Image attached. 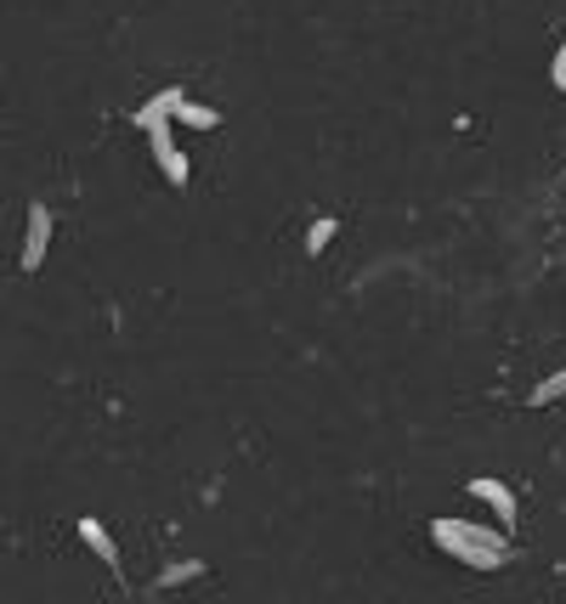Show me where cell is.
Segmentation results:
<instances>
[{
  "mask_svg": "<svg viewBox=\"0 0 566 604\" xmlns=\"http://www.w3.org/2000/svg\"><path fill=\"white\" fill-rule=\"evenodd\" d=\"M148 147H154V159L170 153V147H176V141H170V125H165V130H148Z\"/></svg>",
  "mask_w": 566,
  "mask_h": 604,
  "instance_id": "11",
  "label": "cell"
},
{
  "mask_svg": "<svg viewBox=\"0 0 566 604\" xmlns=\"http://www.w3.org/2000/svg\"><path fill=\"white\" fill-rule=\"evenodd\" d=\"M549 85H555V91H566V45H560L555 63H549Z\"/></svg>",
  "mask_w": 566,
  "mask_h": 604,
  "instance_id": "10",
  "label": "cell"
},
{
  "mask_svg": "<svg viewBox=\"0 0 566 604\" xmlns=\"http://www.w3.org/2000/svg\"><path fill=\"white\" fill-rule=\"evenodd\" d=\"M176 125H187V130H216V125H221V114H216V108H205V103H181V108H176Z\"/></svg>",
  "mask_w": 566,
  "mask_h": 604,
  "instance_id": "7",
  "label": "cell"
},
{
  "mask_svg": "<svg viewBox=\"0 0 566 604\" xmlns=\"http://www.w3.org/2000/svg\"><path fill=\"white\" fill-rule=\"evenodd\" d=\"M193 576H205V560H170V565L154 576V593H165V587H181V582H193Z\"/></svg>",
  "mask_w": 566,
  "mask_h": 604,
  "instance_id": "5",
  "label": "cell"
},
{
  "mask_svg": "<svg viewBox=\"0 0 566 604\" xmlns=\"http://www.w3.org/2000/svg\"><path fill=\"white\" fill-rule=\"evenodd\" d=\"M470 497L488 502L504 531H515V520H522V502H515V491H510L504 480H493V475H476V480H470Z\"/></svg>",
  "mask_w": 566,
  "mask_h": 604,
  "instance_id": "2",
  "label": "cell"
},
{
  "mask_svg": "<svg viewBox=\"0 0 566 604\" xmlns=\"http://www.w3.org/2000/svg\"><path fill=\"white\" fill-rule=\"evenodd\" d=\"M159 170H165L170 187H187V153H176V147H170V153H159Z\"/></svg>",
  "mask_w": 566,
  "mask_h": 604,
  "instance_id": "9",
  "label": "cell"
},
{
  "mask_svg": "<svg viewBox=\"0 0 566 604\" xmlns=\"http://www.w3.org/2000/svg\"><path fill=\"white\" fill-rule=\"evenodd\" d=\"M560 395H566V368H555L549 379H538V384H533V395H527V407H555Z\"/></svg>",
  "mask_w": 566,
  "mask_h": 604,
  "instance_id": "6",
  "label": "cell"
},
{
  "mask_svg": "<svg viewBox=\"0 0 566 604\" xmlns=\"http://www.w3.org/2000/svg\"><path fill=\"white\" fill-rule=\"evenodd\" d=\"M45 248H52V210L29 204V221H23V272L45 266Z\"/></svg>",
  "mask_w": 566,
  "mask_h": 604,
  "instance_id": "3",
  "label": "cell"
},
{
  "mask_svg": "<svg viewBox=\"0 0 566 604\" xmlns=\"http://www.w3.org/2000/svg\"><path fill=\"white\" fill-rule=\"evenodd\" d=\"M335 232H340V221H335V215H317V221H312V232H306V255L317 261L323 248L335 243Z\"/></svg>",
  "mask_w": 566,
  "mask_h": 604,
  "instance_id": "8",
  "label": "cell"
},
{
  "mask_svg": "<svg viewBox=\"0 0 566 604\" xmlns=\"http://www.w3.org/2000/svg\"><path fill=\"white\" fill-rule=\"evenodd\" d=\"M431 542L459 565H476V571H499L510 560V537L488 531V526H470V520H431Z\"/></svg>",
  "mask_w": 566,
  "mask_h": 604,
  "instance_id": "1",
  "label": "cell"
},
{
  "mask_svg": "<svg viewBox=\"0 0 566 604\" xmlns=\"http://www.w3.org/2000/svg\"><path fill=\"white\" fill-rule=\"evenodd\" d=\"M74 531H80V542H85V548H91V553H97V560H103V565H108V571L119 576V548H114V537H108V526L85 515V520H80Z\"/></svg>",
  "mask_w": 566,
  "mask_h": 604,
  "instance_id": "4",
  "label": "cell"
}]
</instances>
